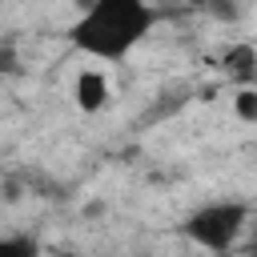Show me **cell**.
<instances>
[{
    "label": "cell",
    "instance_id": "6da1fadb",
    "mask_svg": "<svg viewBox=\"0 0 257 257\" xmlns=\"http://www.w3.org/2000/svg\"><path fill=\"white\" fill-rule=\"evenodd\" d=\"M157 20L161 16L149 0H92L68 28V40L84 56L116 64L149 40Z\"/></svg>",
    "mask_w": 257,
    "mask_h": 257
},
{
    "label": "cell",
    "instance_id": "7a4b0ae2",
    "mask_svg": "<svg viewBox=\"0 0 257 257\" xmlns=\"http://www.w3.org/2000/svg\"><path fill=\"white\" fill-rule=\"evenodd\" d=\"M249 225V205L245 201H209L197 205L181 221V237L193 241L205 253H229Z\"/></svg>",
    "mask_w": 257,
    "mask_h": 257
},
{
    "label": "cell",
    "instance_id": "3957f363",
    "mask_svg": "<svg viewBox=\"0 0 257 257\" xmlns=\"http://www.w3.org/2000/svg\"><path fill=\"white\" fill-rule=\"evenodd\" d=\"M108 96H112V88H108V76H104L100 68H80V72H76V80H72V100H76L80 112H100V108L108 104Z\"/></svg>",
    "mask_w": 257,
    "mask_h": 257
},
{
    "label": "cell",
    "instance_id": "277c9868",
    "mask_svg": "<svg viewBox=\"0 0 257 257\" xmlns=\"http://www.w3.org/2000/svg\"><path fill=\"white\" fill-rule=\"evenodd\" d=\"M233 112H237V120L257 124V88H237L233 92Z\"/></svg>",
    "mask_w": 257,
    "mask_h": 257
},
{
    "label": "cell",
    "instance_id": "5b68a950",
    "mask_svg": "<svg viewBox=\"0 0 257 257\" xmlns=\"http://www.w3.org/2000/svg\"><path fill=\"white\" fill-rule=\"evenodd\" d=\"M0 257H36V241L32 237H4L0 241Z\"/></svg>",
    "mask_w": 257,
    "mask_h": 257
},
{
    "label": "cell",
    "instance_id": "8992f818",
    "mask_svg": "<svg viewBox=\"0 0 257 257\" xmlns=\"http://www.w3.org/2000/svg\"><path fill=\"white\" fill-rule=\"evenodd\" d=\"M205 12L217 16V20H225V24H233L241 16V4L237 0H205Z\"/></svg>",
    "mask_w": 257,
    "mask_h": 257
},
{
    "label": "cell",
    "instance_id": "52a82bcc",
    "mask_svg": "<svg viewBox=\"0 0 257 257\" xmlns=\"http://www.w3.org/2000/svg\"><path fill=\"white\" fill-rule=\"evenodd\" d=\"M72 4H76V8H80V12H84V8H88V4H92V0H72Z\"/></svg>",
    "mask_w": 257,
    "mask_h": 257
},
{
    "label": "cell",
    "instance_id": "ba28073f",
    "mask_svg": "<svg viewBox=\"0 0 257 257\" xmlns=\"http://www.w3.org/2000/svg\"><path fill=\"white\" fill-rule=\"evenodd\" d=\"M64 257H92V253H64Z\"/></svg>",
    "mask_w": 257,
    "mask_h": 257
}]
</instances>
